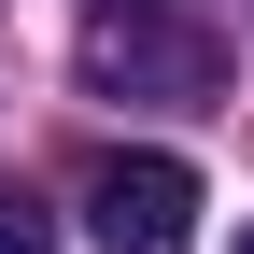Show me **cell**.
Here are the masks:
<instances>
[{"instance_id":"1","label":"cell","mask_w":254,"mask_h":254,"mask_svg":"<svg viewBox=\"0 0 254 254\" xmlns=\"http://www.w3.org/2000/svg\"><path fill=\"white\" fill-rule=\"evenodd\" d=\"M85 71H99L113 99H212V85H226V43H212L198 14H155V0H113V14L85 28Z\"/></svg>"},{"instance_id":"2","label":"cell","mask_w":254,"mask_h":254,"mask_svg":"<svg viewBox=\"0 0 254 254\" xmlns=\"http://www.w3.org/2000/svg\"><path fill=\"white\" fill-rule=\"evenodd\" d=\"M85 240L99 254H198V170L184 155H99L85 170Z\"/></svg>"},{"instance_id":"3","label":"cell","mask_w":254,"mask_h":254,"mask_svg":"<svg viewBox=\"0 0 254 254\" xmlns=\"http://www.w3.org/2000/svg\"><path fill=\"white\" fill-rule=\"evenodd\" d=\"M0 254H57V226H43V212L14 198V184H0Z\"/></svg>"},{"instance_id":"4","label":"cell","mask_w":254,"mask_h":254,"mask_svg":"<svg viewBox=\"0 0 254 254\" xmlns=\"http://www.w3.org/2000/svg\"><path fill=\"white\" fill-rule=\"evenodd\" d=\"M240 254H254V226H240Z\"/></svg>"}]
</instances>
